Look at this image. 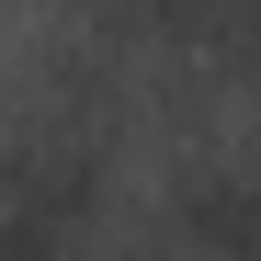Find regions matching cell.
<instances>
[{"mask_svg":"<svg viewBox=\"0 0 261 261\" xmlns=\"http://www.w3.org/2000/svg\"><path fill=\"white\" fill-rule=\"evenodd\" d=\"M114 261H182V250H170V239H159V250H114Z\"/></svg>","mask_w":261,"mask_h":261,"instance_id":"obj_3","label":"cell"},{"mask_svg":"<svg viewBox=\"0 0 261 261\" xmlns=\"http://www.w3.org/2000/svg\"><path fill=\"white\" fill-rule=\"evenodd\" d=\"M159 239L182 261H261V170L239 159H193L159 193Z\"/></svg>","mask_w":261,"mask_h":261,"instance_id":"obj_1","label":"cell"},{"mask_svg":"<svg viewBox=\"0 0 261 261\" xmlns=\"http://www.w3.org/2000/svg\"><path fill=\"white\" fill-rule=\"evenodd\" d=\"M159 34H216V46H261V0H125Z\"/></svg>","mask_w":261,"mask_h":261,"instance_id":"obj_2","label":"cell"}]
</instances>
